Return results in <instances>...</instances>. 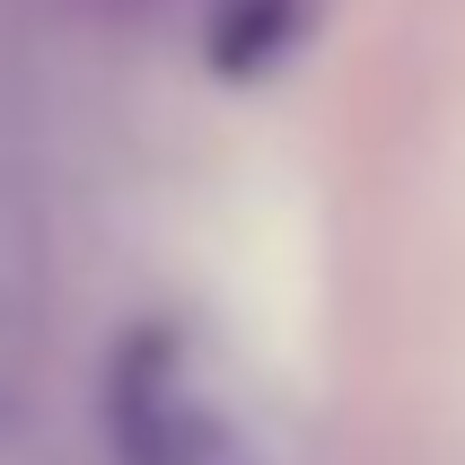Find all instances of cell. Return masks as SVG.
<instances>
[{
	"mask_svg": "<svg viewBox=\"0 0 465 465\" xmlns=\"http://www.w3.org/2000/svg\"><path fill=\"white\" fill-rule=\"evenodd\" d=\"M105 440L124 465H263L229 404L184 369V342L141 325L105 369Z\"/></svg>",
	"mask_w": 465,
	"mask_h": 465,
	"instance_id": "cell-1",
	"label": "cell"
}]
</instances>
